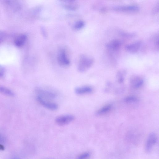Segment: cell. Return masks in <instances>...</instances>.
Instances as JSON below:
<instances>
[{
	"label": "cell",
	"instance_id": "cell-1",
	"mask_svg": "<svg viewBox=\"0 0 159 159\" xmlns=\"http://www.w3.org/2000/svg\"><path fill=\"white\" fill-rule=\"evenodd\" d=\"M94 60L92 57L86 55H81L79 60L78 71L81 73H84L92 66Z\"/></svg>",
	"mask_w": 159,
	"mask_h": 159
},
{
	"label": "cell",
	"instance_id": "cell-2",
	"mask_svg": "<svg viewBox=\"0 0 159 159\" xmlns=\"http://www.w3.org/2000/svg\"><path fill=\"white\" fill-rule=\"evenodd\" d=\"M57 61L62 67H68L71 63L70 60L66 49H61L60 50L57 56Z\"/></svg>",
	"mask_w": 159,
	"mask_h": 159
},
{
	"label": "cell",
	"instance_id": "cell-3",
	"mask_svg": "<svg viewBox=\"0 0 159 159\" xmlns=\"http://www.w3.org/2000/svg\"><path fill=\"white\" fill-rule=\"evenodd\" d=\"M37 96L45 100L52 101L56 97V95L54 93L38 88L35 90Z\"/></svg>",
	"mask_w": 159,
	"mask_h": 159
},
{
	"label": "cell",
	"instance_id": "cell-4",
	"mask_svg": "<svg viewBox=\"0 0 159 159\" xmlns=\"http://www.w3.org/2000/svg\"><path fill=\"white\" fill-rule=\"evenodd\" d=\"M37 100L39 104L49 110L54 111L58 109V105L51 101L44 99L38 96H37Z\"/></svg>",
	"mask_w": 159,
	"mask_h": 159
},
{
	"label": "cell",
	"instance_id": "cell-5",
	"mask_svg": "<svg viewBox=\"0 0 159 159\" xmlns=\"http://www.w3.org/2000/svg\"><path fill=\"white\" fill-rule=\"evenodd\" d=\"M75 119L74 115L67 114L61 116L55 119L56 123L60 126H64L69 124Z\"/></svg>",
	"mask_w": 159,
	"mask_h": 159
},
{
	"label": "cell",
	"instance_id": "cell-6",
	"mask_svg": "<svg viewBox=\"0 0 159 159\" xmlns=\"http://www.w3.org/2000/svg\"><path fill=\"white\" fill-rule=\"evenodd\" d=\"M113 9L119 12H132L139 11L140 10V7L134 4L117 6L113 7Z\"/></svg>",
	"mask_w": 159,
	"mask_h": 159
},
{
	"label": "cell",
	"instance_id": "cell-7",
	"mask_svg": "<svg viewBox=\"0 0 159 159\" xmlns=\"http://www.w3.org/2000/svg\"><path fill=\"white\" fill-rule=\"evenodd\" d=\"M122 41L119 39L113 40L107 43L106 47L110 52H117L121 47Z\"/></svg>",
	"mask_w": 159,
	"mask_h": 159
},
{
	"label": "cell",
	"instance_id": "cell-8",
	"mask_svg": "<svg viewBox=\"0 0 159 159\" xmlns=\"http://www.w3.org/2000/svg\"><path fill=\"white\" fill-rule=\"evenodd\" d=\"M157 138L154 133L150 134L148 137L145 146V149L147 152H149L152 149L157 142Z\"/></svg>",
	"mask_w": 159,
	"mask_h": 159
},
{
	"label": "cell",
	"instance_id": "cell-9",
	"mask_svg": "<svg viewBox=\"0 0 159 159\" xmlns=\"http://www.w3.org/2000/svg\"><path fill=\"white\" fill-rule=\"evenodd\" d=\"M5 4L8 10L13 12L18 11L21 8L20 4L17 1H5Z\"/></svg>",
	"mask_w": 159,
	"mask_h": 159
},
{
	"label": "cell",
	"instance_id": "cell-10",
	"mask_svg": "<svg viewBox=\"0 0 159 159\" xmlns=\"http://www.w3.org/2000/svg\"><path fill=\"white\" fill-rule=\"evenodd\" d=\"M93 89L91 86H83L78 87L75 88V92L76 94L79 95H83L91 93Z\"/></svg>",
	"mask_w": 159,
	"mask_h": 159
},
{
	"label": "cell",
	"instance_id": "cell-11",
	"mask_svg": "<svg viewBox=\"0 0 159 159\" xmlns=\"http://www.w3.org/2000/svg\"><path fill=\"white\" fill-rule=\"evenodd\" d=\"M141 45L140 41H137L130 43L126 46V49L130 52L136 53L140 49Z\"/></svg>",
	"mask_w": 159,
	"mask_h": 159
},
{
	"label": "cell",
	"instance_id": "cell-12",
	"mask_svg": "<svg viewBox=\"0 0 159 159\" xmlns=\"http://www.w3.org/2000/svg\"><path fill=\"white\" fill-rule=\"evenodd\" d=\"M130 83L132 88L134 89H138L142 86L144 83L143 79L140 77L135 76L132 77Z\"/></svg>",
	"mask_w": 159,
	"mask_h": 159
},
{
	"label": "cell",
	"instance_id": "cell-13",
	"mask_svg": "<svg viewBox=\"0 0 159 159\" xmlns=\"http://www.w3.org/2000/svg\"><path fill=\"white\" fill-rule=\"evenodd\" d=\"M63 4L65 8L70 10H76L78 7V4L75 1H64Z\"/></svg>",
	"mask_w": 159,
	"mask_h": 159
},
{
	"label": "cell",
	"instance_id": "cell-14",
	"mask_svg": "<svg viewBox=\"0 0 159 159\" xmlns=\"http://www.w3.org/2000/svg\"><path fill=\"white\" fill-rule=\"evenodd\" d=\"M27 39V35L25 34H21L19 35L16 38L15 44L17 47L23 46L25 44Z\"/></svg>",
	"mask_w": 159,
	"mask_h": 159
},
{
	"label": "cell",
	"instance_id": "cell-15",
	"mask_svg": "<svg viewBox=\"0 0 159 159\" xmlns=\"http://www.w3.org/2000/svg\"><path fill=\"white\" fill-rule=\"evenodd\" d=\"M0 93L4 95L10 97L14 96V93L11 90L1 85H0Z\"/></svg>",
	"mask_w": 159,
	"mask_h": 159
},
{
	"label": "cell",
	"instance_id": "cell-16",
	"mask_svg": "<svg viewBox=\"0 0 159 159\" xmlns=\"http://www.w3.org/2000/svg\"><path fill=\"white\" fill-rule=\"evenodd\" d=\"M112 106L107 105L100 108L97 112L96 114L98 115L105 114L109 112L111 109Z\"/></svg>",
	"mask_w": 159,
	"mask_h": 159
},
{
	"label": "cell",
	"instance_id": "cell-17",
	"mask_svg": "<svg viewBox=\"0 0 159 159\" xmlns=\"http://www.w3.org/2000/svg\"><path fill=\"white\" fill-rule=\"evenodd\" d=\"M85 25L84 21L82 20H79L76 22L74 25V28L76 30H79L83 28Z\"/></svg>",
	"mask_w": 159,
	"mask_h": 159
},
{
	"label": "cell",
	"instance_id": "cell-18",
	"mask_svg": "<svg viewBox=\"0 0 159 159\" xmlns=\"http://www.w3.org/2000/svg\"><path fill=\"white\" fill-rule=\"evenodd\" d=\"M138 99L135 96H130L127 97L125 99V102L128 103H135L138 101Z\"/></svg>",
	"mask_w": 159,
	"mask_h": 159
},
{
	"label": "cell",
	"instance_id": "cell-19",
	"mask_svg": "<svg viewBox=\"0 0 159 159\" xmlns=\"http://www.w3.org/2000/svg\"><path fill=\"white\" fill-rule=\"evenodd\" d=\"M90 156L89 153L85 152L80 155L77 157V159H86L88 158Z\"/></svg>",
	"mask_w": 159,
	"mask_h": 159
},
{
	"label": "cell",
	"instance_id": "cell-20",
	"mask_svg": "<svg viewBox=\"0 0 159 159\" xmlns=\"http://www.w3.org/2000/svg\"><path fill=\"white\" fill-rule=\"evenodd\" d=\"M6 37V34L2 31H0V44L5 40Z\"/></svg>",
	"mask_w": 159,
	"mask_h": 159
},
{
	"label": "cell",
	"instance_id": "cell-21",
	"mask_svg": "<svg viewBox=\"0 0 159 159\" xmlns=\"http://www.w3.org/2000/svg\"><path fill=\"white\" fill-rule=\"evenodd\" d=\"M5 73V69L4 68L0 65V78L3 77Z\"/></svg>",
	"mask_w": 159,
	"mask_h": 159
},
{
	"label": "cell",
	"instance_id": "cell-22",
	"mask_svg": "<svg viewBox=\"0 0 159 159\" xmlns=\"http://www.w3.org/2000/svg\"><path fill=\"white\" fill-rule=\"evenodd\" d=\"M5 141V138L4 135L0 133V144L3 143Z\"/></svg>",
	"mask_w": 159,
	"mask_h": 159
},
{
	"label": "cell",
	"instance_id": "cell-23",
	"mask_svg": "<svg viewBox=\"0 0 159 159\" xmlns=\"http://www.w3.org/2000/svg\"><path fill=\"white\" fill-rule=\"evenodd\" d=\"M10 159H21V158L19 157L15 156L12 157Z\"/></svg>",
	"mask_w": 159,
	"mask_h": 159
}]
</instances>
